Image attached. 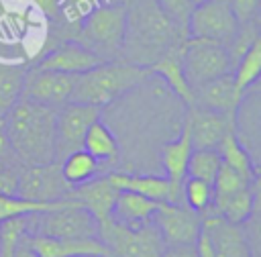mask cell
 Returning a JSON list of instances; mask_svg holds the SVG:
<instances>
[{"label": "cell", "instance_id": "cell-40", "mask_svg": "<svg viewBox=\"0 0 261 257\" xmlns=\"http://www.w3.org/2000/svg\"><path fill=\"white\" fill-rule=\"evenodd\" d=\"M202 2H206V0H190V4H192V6H196V4H202Z\"/></svg>", "mask_w": 261, "mask_h": 257}, {"label": "cell", "instance_id": "cell-21", "mask_svg": "<svg viewBox=\"0 0 261 257\" xmlns=\"http://www.w3.org/2000/svg\"><path fill=\"white\" fill-rule=\"evenodd\" d=\"M192 149L194 147H192L190 133H188V126L186 124H181L179 137H175L173 141H169V143L163 145V149H161V165L165 169V177L173 186H181L184 184Z\"/></svg>", "mask_w": 261, "mask_h": 257}, {"label": "cell", "instance_id": "cell-35", "mask_svg": "<svg viewBox=\"0 0 261 257\" xmlns=\"http://www.w3.org/2000/svg\"><path fill=\"white\" fill-rule=\"evenodd\" d=\"M237 22H247L259 16V0H228Z\"/></svg>", "mask_w": 261, "mask_h": 257}, {"label": "cell", "instance_id": "cell-18", "mask_svg": "<svg viewBox=\"0 0 261 257\" xmlns=\"http://www.w3.org/2000/svg\"><path fill=\"white\" fill-rule=\"evenodd\" d=\"M202 226L210 235L214 257H255L241 224L226 222L218 214H206L202 216Z\"/></svg>", "mask_w": 261, "mask_h": 257}, {"label": "cell", "instance_id": "cell-15", "mask_svg": "<svg viewBox=\"0 0 261 257\" xmlns=\"http://www.w3.org/2000/svg\"><path fill=\"white\" fill-rule=\"evenodd\" d=\"M98 63H102V59L96 53H92L90 49H86L77 41L67 39V41H61V43L53 45L49 51H45V55L37 61L35 69L80 75V73L96 67Z\"/></svg>", "mask_w": 261, "mask_h": 257}, {"label": "cell", "instance_id": "cell-32", "mask_svg": "<svg viewBox=\"0 0 261 257\" xmlns=\"http://www.w3.org/2000/svg\"><path fill=\"white\" fill-rule=\"evenodd\" d=\"M181 194H184V204L196 210L198 214H204L212 206V184L204 179L186 175L181 184Z\"/></svg>", "mask_w": 261, "mask_h": 257}, {"label": "cell", "instance_id": "cell-26", "mask_svg": "<svg viewBox=\"0 0 261 257\" xmlns=\"http://www.w3.org/2000/svg\"><path fill=\"white\" fill-rule=\"evenodd\" d=\"M257 196H259V179L251 182L249 186L241 188L232 196H228L214 212L222 216L226 222L243 224L255 210H257Z\"/></svg>", "mask_w": 261, "mask_h": 257}, {"label": "cell", "instance_id": "cell-17", "mask_svg": "<svg viewBox=\"0 0 261 257\" xmlns=\"http://www.w3.org/2000/svg\"><path fill=\"white\" fill-rule=\"evenodd\" d=\"M29 247L39 257H112L100 237L90 239H55L27 233Z\"/></svg>", "mask_w": 261, "mask_h": 257}, {"label": "cell", "instance_id": "cell-6", "mask_svg": "<svg viewBox=\"0 0 261 257\" xmlns=\"http://www.w3.org/2000/svg\"><path fill=\"white\" fill-rule=\"evenodd\" d=\"M27 233L55 239H90L98 237V220L86 208L67 200L55 210L29 214Z\"/></svg>", "mask_w": 261, "mask_h": 257}, {"label": "cell", "instance_id": "cell-3", "mask_svg": "<svg viewBox=\"0 0 261 257\" xmlns=\"http://www.w3.org/2000/svg\"><path fill=\"white\" fill-rule=\"evenodd\" d=\"M149 75H153L149 67H141L124 59L102 61L96 67L75 75V86L69 102H82L102 108L130 92Z\"/></svg>", "mask_w": 261, "mask_h": 257}, {"label": "cell", "instance_id": "cell-12", "mask_svg": "<svg viewBox=\"0 0 261 257\" xmlns=\"http://www.w3.org/2000/svg\"><path fill=\"white\" fill-rule=\"evenodd\" d=\"M184 124L188 126L194 149H216L222 137L234 128V114H222L192 104L188 106Z\"/></svg>", "mask_w": 261, "mask_h": 257}, {"label": "cell", "instance_id": "cell-24", "mask_svg": "<svg viewBox=\"0 0 261 257\" xmlns=\"http://www.w3.org/2000/svg\"><path fill=\"white\" fill-rule=\"evenodd\" d=\"M216 151L220 153V159L222 163H226L228 167H232L237 173H241L247 182H255L259 179V171H257V163L253 161L251 153L243 147V143L239 141L234 128H230L222 141L218 143Z\"/></svg>", "mask_w": 261, "mask_h": 257}, {"label": "cell", "instance_id": "cell-22", "mask_svg": "<svg viewBox=\"0 0 261 257\" xmlns=\"http://www.w3.org/2000/svg\"><path fill=\"white\" fill-rule=\"evenodd\" d=\"M84 151H88L98 163L102 169L114 165L118 161V141L114 137V133L100 120L96 118L88 131H86V137H84V145H82Z\"/></svg>", "mask_w": 261, "mask_h": 257}, {"label": "cell", "instance_id": "cell-10", "mask_svg": "<svg viewBox=\"0 0 261 257\" xmlns=\"http://www.w3.org/2000/svg\"><path fill=\"white\" fill-rule=\"evenodd\" d=\"M69 184L61 175L59 161L45 165H22L18 171L16 196L35 200V202H53L61 200L69 192Z\"/></svg>", "mask_w": 261, "mask_h": 257}, {"label": "cell", "instance_id": "cell-5", "mask_svg": "<svg viewBox=\"0 0 261 257\" xmlns=\"http://www.w3.org/2000/svg\"><path fill=\"white\" fill-rule=\"evenodd\" d=\"M98 237L112 257H163L165 251V241L153 220L124 224L108 218L98 224Z\"/></svg>", "mask_w": 261, "mask_h": 257}, {"label": "cell", "instance_id": "cell-25", "mask_svg": "<svg viewBox=\"0 0 261 257\" xmlns=\"http://www.w3.org/2000/svg\"><path fill=\"white\" fill-rule=\"evenodd\" d=\"M159 202L145 198L135 192H118L114 208H112V218L124 224H141L151 220L155 208Z\"/></svg>", "mask_w": 261, "mask_h": 257}, {"label": "cell", "instance_id": "cell-27", "mask_svg": "<svg viewBox=\"0 0 261 257\" xmlns=\"http://www.w3.org/2000/svg\"><path fill=\"white\" fill-rule=\"evenodd\" d=\"M59 167H61V175L69 184V188L82 186L88 179H92V177H96V175L102 173L100 163L88 151H84V149H77V151L67 153L59 161Z\"/></svg>", "mask_w": 261, "mask_h": 257}, {"label": "cell", "instance_id": "cell-4", "mask_svg": "<svg viewBox=\"0 0 261 257\" xmlns=\"http://www.w3.org/2000/svg\"><path fill=\"white\" fill-rule=\"evenodd\" d=\"M124 39V4L104 2L92 8L80 22L73 41L96 53L102 61L120 59Z\"/></svg>", "mask_w": 261, "mask_h": 257}, {"label": "cell", "instance_id": "cell-39", "mask_svg": "<svg viewBox=\"0 0 261 257\" xmlns=\"http://www.w3.org/2000/svg\"><path fill=\"white\" fill-rule=\"evenodd\" d=\"M14 257H39L27 243V233H22V237L18 239V245H16V251H14Z\"/></svg>", "mask_w": 261, "mask_h": 257}, {"label": "cell", "instance_id": "cell-9", "mask_svg": "<svg viewBox=\"0 0 261 257\" xmlns=\"http://www.w3.org/2000/svg\"><path fill=\"white\" fill-rule=\"evenodd\" d=\"M98 106L82 102H65L57 108L55 116V161H61L67 153L82 149L88 126L100 118Z\"/></svg>", "mask_w": 261, "mask_h": 257}, {"label": "cell", "instance_id": "cell-2", "mask_svg": "<svg viewBox=\"0 0 261 257\" xmlns=\"http://www.w3.org/2000/svg\"><path fill=\"white\" fill-rule=\"evenodd\" d=\"M55 116L57 108L29 98H20L4 116L10 147L22 165L55 161Z\"/></svg>", "mask_w": 261, "mask_h": 257}, {"label": "cell", "instance_id": "cell-34", "mask_svg": "<svg viewBox=\"0 0 261 257\" xmlns=\"http://www.w3.org/2000/svg\"><path fill=\"white\" fill-rule=\"evenodd\" d=\"M157 4L177 22V24H181L184 29L188 27V18H190V12H192V4H190V0H157ZM188 31V29H186Z\"/></svg>", "mask_w": 261, "mask_h": 257}, {"label": "cell", "instance_id": "cell-23", "mask_svg": "<svg viewBox=\"0 0 261 257\" xmlns=\"http://www.w3.org/2000/svg\"><path fill=\"white\" fill-rule=\"evenodd\" d=\"M29 69L31 67L27 63L0 61V116H6L22 98Z\"/></svg>", "mask_w": 261, "mask_h": 257}, {"label": "cell", "instance_id": "cell-36", "mask_svg": "<svg viewBox=\"0 0 261 257\" xmlns=\"http://www.w3.org/2000/svg\"><path fill=\"white\" fill-rule=\"evenodd\" d=\"M22 165H0V194L16 196L18 171Z\"/></svg>", "mask_w": 261, "mask_h": 257}, {"label": "cell", "instance_id": "cell-33", "mask_svg": "<svg viewBox=\"0 0 261 257\" xmlns=\"http://www.w3.org/2000/svg\"><path fill=\"white\" fill-rule=\"evenodd\" d=\"M27 224H29V214L0 222V257H14L18 239L22 237V233H27Z\"/></svg>", "mask_w": 261, "mask_h": 257}, {"label": "cell", "instance_id": "cell-19", "mask_svg": "<svg viewBox=\"0 0 261 257\" xmlns=\"http://www.w3.org/2000/svg\"><path fill=\"white\" fill-rule=\"evenodd\" d=\"M243 94L232 78V71H226L198 88H194V104L214 110V112H222V114H234ZM192 106V104H190Z\"/></svg>", "mask_w": 261, "mask_h": 257}, {"label": "cell", "instance_id": "cell-16", "mask_svg": "<svg viewBox=\"0 0 261 257\" xmlns=\"http://www.w3.org/2000/svg\"><path fill=\"white\" fill-rule=\"evenodd\" d=\"M116 196H118V190L110 184L108 175L100 173V175L88 179L86 184L71 188L63 198L86 208L100 224V222L112 218V208H114Z\"/></svg>", "mask_w": 261, "mask_h": 257}, {"label": "cell", "instance_id": "cell-7", "mask_svg": "<svg viewBox=\"0 0 261 257\" xmlns=\"http://www.w3.org/2000/svg\"><path fill=\"white\" fill-rule=\"evenodd\" d=\"M181 69L186 82L194 90L226 71H232V65L224 45L202 37H188L181 45Z\"/></svg>", "mask_w": 261, "mask_h": 257}, {"label": "cell", "instance_id": "cell-38", "mask_svg": "<svg viewBox=\"0 0 261 257\" xmlns=\"http://www.w3.org/2000/svg\"><path fill=\"white\" fill-rule=\"evenodd\" d=\"M41 14H45L49 20H55L59 16V8H61V0H31Z\"/></svg>", "mask_w": 261, "mask_h": 257}, {"label": "cell", "instance_id": "cell-29", "mask_svg": "<svg viewBox=\"0 0 261 257\" xmlns=\"http://www.w3.org/2000/svg\"><path fill=\"white\" fill-rule=\"evenodd\" d=\"M67 200H53V202H35V200H27L20 196H4L0 194V222L14 218V216H27V214H41V212H49L55 210L59 206H63Z\"/></svg>", "mask_w": 261, "mask_h": 257}, {"label": "cell", "instance_id": "cell-20", "mask_svg": "<svg viewBox=\"0 0 261 257\" xmlns=\"http://www.w3.org/2000/svg\"><path fill=\"white\" fill-rule=\"evenodd\" d=\"M149 71L159 75V78H163L165 84L175 92V96L179 100H184L186 106L194 104V90L186 82V75H184V69H181V47L169 49L165 55H161L149 67Z\"/></svg>", "mask_w": 261, "mask_h": 257}, {"label": "cell", "instance_id": "cell-13", "mask_svg": "<svg viewBox=\"0 0 261 257\" xmlns=\"http://www.w3.org/2000/svg\"><path fill=\"white\" fill-rule=\"evenodd\" d=\"M73 86H75V75H71V73L31 67L29 75H27L22 98H29V100L45 104V106L59 108L71 100Z\"/></svg>", "mask_w": 261, "mask_h": 257}, {"label": "cell", "instance_id": "cell-1", "mask_svg": "<svg viewBox=\"0 0 261 257\" xmlns=\"http://www.w3.org/2000/svg\"><path fill=\"white\" fill-rule=\"evenodd\" d=\"M124 39L120 59L151 67L169 49L181 47L188 31L177 24L157 0H124Z\"/></svg>", "mask_w": 261, "mask_h": 257}, {"label": "cell", "instance_id": "cell-28", "mask_svg": "<svg viewBox=\"0 0 261 257\" xmlns=\"http://www.w3.org/2000/svg\"><path fill=\"white\" fill-rule=\"evenodd\" d=\"M261 75V39H257L232 65V78L241 92H247L257 84Z\"/></svg>", "mask_w": 261, "mask_h": 257}, {"label": "cell", "instance_id": "cell-11", "mask_svg": "<svg viewBox=\"0 0 261 257\" xmlns=\"http://www.w3.org/2000/svg\"><path fill=\"white\" fill-rule=\"evenodd\" d=\"M151 220L159 228L165 245H194L202 228V214L186 204L159 202Z\"/></svg>", "mask_w": 261, "mask_h": 257}, {"label": "cell", "instance_id": "cell-37", "mask_svg": "<svg viewBox=\"0 0 261 257\" xmlns=\"http://www.w3.org/2000/svg\"><path fill=\"white\" fill-rule=\"evenodd\" d=\"M0 165H22L12 147H10V139L6 133V124H4V116H0Z\"/></svg>", "mask_w": 261, "mask_h": 257}, {"label": "cell", "instance_id": "cell-31", "mask_svg": "<svg viewBox=\"0 0 261 257\" xmlns=\"http://www.w3.org/2000/svg\"><path fill=\"white\" fill-rule=\"evenodd\" d=\"M220 165H222V159H220V153L216 149H192L186 175L212 184Z\"/></svg>", "mask_w": 261, "mask_h": 257}, {"label": "cell", "instance_id": "cell-8", "mask_svg": "<svg viewBox=\"0 0 261 257\" xmlns=\"http://www.w3.org/2000/svg\"><path fill=\"white\" fill-rule=\"evenodd\" d=\"M186 29L188 37L210 39L228 49L237 35L239 22L232 14L228 0H206L192 8Z\"/></svg>", "mask_w": 261, "mask_h": 257}, {"label": "cell", "instance_id": "cell-14", "mask_svg": "<svg viewBox=\"0 0 261 257\" xmlns=\"http://www.w3.org/2000/svg\"><path fill=\"white\" fill-rule=\"evenodd\" d=\"M106 175L118 192H135L155 202L184 204L181 186H173L165 175H139L126 171H110Z\"/></svg>", "mask_w": 261, "mask_h": 257}, {"label": "cell", "instance_id": "cell-30", "mask_svg": "<svg viewBox=\"0 0 261 257\" xmlns=\"http://www.w3.org/2000/svg\"><path fill=\"white\" fill-rule=\"evenodd\" d=\"M251 182H247L241 173H237L232 167H228L226 163H222L220 165V169H218V173H216V177H214V182H212V206L206 210L208 214H216L214 210L228 198V196H232L234 192H239L241 188H245V186H249ZM204 212V214H206Z\"/></svg>", "mask_w": 261, "mask_h": 257}]
</instances>
